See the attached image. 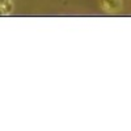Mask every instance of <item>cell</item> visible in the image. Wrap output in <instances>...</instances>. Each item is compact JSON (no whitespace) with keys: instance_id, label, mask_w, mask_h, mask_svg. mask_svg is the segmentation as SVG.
Returning a JSON list of instances; mask_svg holds the SVG:
<instances>
[{"instance_id":"6da1fadb","label":"cell","mask_w":131,"mask_h":131,"mask_svg":"<svg viewBox=\"0 0 131 131\" xmlns=\"http://www.w3.org/2000/svg\"><path fill=\"white\" fill-rule=\"evenodd\" d=\"M102 10L107 13H118L122 9V0H98Z\"/></svg>"},{"instance_id":"7a4b0ae2","label":"cell","mask_w":131,"mask_h":131,"mask_svg":"<svg viewBox=\"0 0 131 131\" xmlns=\"http://www.w3.org/2000/svg\"><path fill=\"white\" fill-rule=\"evenodd\" d=\"M0 7L4 12V16H8L13 10V2L12 0H0Z\"/></svg>"}]
</instances>
